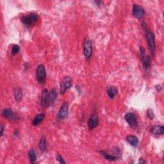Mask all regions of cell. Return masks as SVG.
<instances>
[{"label": "cell", "mask_w": 164, "mask_h": 164, "mask_svg": "<svg viewBox=\"0 0 164 164\" xmlns=\"http://www.w3.org/2000/svg\"><path fill=\"white\" fill-rule=\"evenodd\" d=\"M1 116L9 121H18L21 119L18 115L10 108H3L1 111Z\"/></svg>", "instance_id": "cell-4"}, {"label": "cell", "mask_w": 164, "mask_h": 164, "mask_svg": "<svg viewBox=\"0 0 164 164\" xmlns=\"http://www.w3.org/2000/svg\"><path fill=\"white\" fill-rule=\"evenodd\" d=\"M155 88H156V90L158 92H160L162 90V86L160 85H159V84H158V85H157L156 86H155Z\"/></svg>", "instance_id": "cell-27"}, {"label": "cell", "mask_w": 164, "mask_h": 164, "mask_svg": "<svg viewBox=\"0 0 164 164\" xmlns=\"http://www.w3.org/2000/svg\"><path fill=\"white\" fill-rule=\"evenodd\" d=\"M39 19V16L37 14L32 13L28 15L24 16L21 17V22L25 26H28V27H31L33 26L37 23Z\"/></svg>", "instance_id": "cell-3"}, {"label": "cell", "mask_w": 164, "mask_h": 164, "mask_svg": "<svg viewBox=\"0 0 164 164\" xmlns=\"http://www.w3.org/2000/svg\"><path fill=\"white\" fill-rule=\"evenodd\" d=\"M107 94L111 99L115 98V97L118 94V89L115 86H110L107 88Z\"/></svg>", "instance_id": "cell-15"}, {"label": "cell", "mask_w": 164, "mask_h": 164, "mask_svg": "<svg viewBox=\"0 0 164 164\" xmlns=\"http://www.w3.org/2000/svg\"><path fill=\"white\" fill-rule=\"evenodd\" d=\"M4 128H5V127H4V126L2 125H1V126H0V130H1V132H0V135H1V137L3 136V132H4Z\"/></svg>", "instance_id": "cell-28"}, {"label": "cell", "mask_w": 164, "mask_h": 164, "mask_svg": "<svg viewBox=\"0 0 164 164\" xmlns=\"http://www.w3.org/2000/svg\"><path fill=\"white\" fill-rule=\"evenodd\" d=\"M14 136L15 137H17L19 135V130H16V131H14Z\"/></svg>", "instance_id": "cell-30"}, {"label": "cell", "mask_w": 164, "mask_h": 164, "mask_svg": "<svg viewBox=\"0 0 164 164\" xmlns=\"http://www.w3.org/2000/svg\"><path fill=\"white\" fill-rule=\"evenodd\" d=\"M126 140L134 147L136 148L137 145L139 144V140L138 138L135 136V135H128L126 137Z\"/></svg>", "instance_id": "cell-17"}, {"label": "cell", "mask_w": 164, "mask_h": 164, "mask_svg": "<svg viewBox=\"0 0 164 164\" xmlns=\"http://www.w3.org/2000/svg\"><path fill=\"white\" fill-rule=\"evenodd\" d=\"M73 79L70 76H65L60 84V92L61 94H64L65 92L71 87Z\"/></svg>", "instance_id": "cell-6"}, {"label": "cell", "mask_w": 164, "mask_h": 164, "mask_svg": "<svg viewBox=\"0 0 164 164\" xmlns=\"http://www.w3.org/2000/svg\"><path fill=\"white\" fill-rule=\"evenodd\" d=\"M125 119L131 128H136L138 126V121L135 115L132 112H128L125 114Z\"/></svg>", "instance_id": "cell-10"}, {"label": "cell", "mask_w": 164, "mask_h": 164, "mask_svg": "<svg viewBox=\"0 0 164 164\" xmlns=\"http://www.w3.org/2000/svg\"><path fill=\"white\" fill-rule=\"evenodd\" d=\"M57 97V92L55 88H52L51 91L49 92L48 96V106H52L55 104Z\"/></svg>", "instance_id": "cell-12"}, {"label": "cell", "mask_w": 164, "mask_h": 164, "mask_svg": "<svg viewBox=\"0 0 164 164\" xmlns=\"http://www.w3.org/2000/svg\"><path fill=\"white\" fill-rule=\"evenodd\" d=\"M141 26H142V27L143 28V29H144V30H146L148 29V25H147V24H146V23H145V22L144 21H142Z\"/></svg>", "instance_id": "cell-26"}, {"label": "cell", "mask_w": 164, "mask_h": 164, "mask_svg": "<svg viewBox=\"0 0 164 164\" xmlns=\"http://www.w3.org/2000/svg\"><path fill=\"white\" fill-rule=\"evenodd\" d=\"M99 117L98 115H97V112H94L93 113L90 118L88 122V128L90 131L94 130L96 127L98 126L99 125Z\"/></svg>", "instance_id": "cell-9"}, {"label": "cell", "mask_w": 164, "mask_h": 164, "mask_svg": "<svg viewBox=\"0 0 164 164\" xmlns=\"http://www.w3.org/2000/svg\"><path fill=\"white\" fill-rule=\"evenodd\" d=\"M83 51L85 58L87 61H89L91 59L93 50H92V43L91 40L88 37L84 40L83 44Z\"/></svg>", "instance_id": "cell-2"}, {"label": "cell", "mask_w": 164, "mask_h": 164, "mask_svg": "<svg viewBox=\"0 0 164 164\" xmlns=\"http://www.w3.org/2000/svg\"><path fill=\"white\" fill-rule=\"evenodd\" d=\"M45 117L46 116L44 114H39L37 115V116H35V118L33 119V120L32 121V125L34 126H38L40 123H41L44 120Z\"/></svg>", "instance_id": "cell-16"}, {"label": "cell", "mask_w": 164, "mask_h": 164, "mask_svg": "<svg viewBox=\"0 0 164 164\" xmlns=\"http://www.w3.org/2000/svg\"><path fill=\"white\" fill-rule=\"evenodd\" d=\"M48 96L49 92L46 88L42 90L41 97V106L43 108L48 107Z\"/></svg>", "instance_id": "cell-11"}, {"label": "cell", "mask_w": 164, "mask_h": 164, "mask_svg": "<svg viewBox=\"0 0 164 164\" xmlns=\"http://www.w3.org/2000/svg\"><path fill=\"white\" fill-rule=\"evenodd\" d=\"M142 63L143 68L145 69L146 72L149 71L150 67H151V60L149 56H145L144 59H141Z\"/></svg>", "instance_id": "cell-18"}, {"label": "cell", "mask_w": 164, "mask_h": 164, "mask_svg": "<svg viewBox=\"0 0 164 164\" xmlns=\"http://www.w3.org/2000/svg\"><path fill=\"white\" fill-rule=\"evenodd\" d=\"M28 156L30 163L34 164L37 160V154L34 149L30 150L28 153Z\"/></svg>", "instance_id": "cell-20"}, {"label": "cell", "mask_w": 164, "mask_h": 164, "mask_svg": "<svg viewBox=\"0 0 164 164\" xmlns=\"http://www.w3.org/2000/svg\"><path fill=\"white\" fill-rule=\"evenodd\" d=\"M132 14L137 19H142L145 15V11L141 6L134 4L132 8Z\"/></svg>", "instance_id": "cell-8"}, {"label": "cell", "mask_w": 164, "mask_h": 164, "mask_svg": "<svg viewBox=\"0 0 164 164\" xmlns=\"http://www.w3.org/2000/svg\"><path fill=\"white\" fill-rule=\"evenodd\" d=\"M100 153L101 154L102 156L103 157V158L106 160L110 161V162H114L117 160V157L116 156H114V155H111L110 154H108L107 153H106L104 151H100Z\"/></svg>", "instance_id": "cell-21"}, {"label": "cell", "mask_w": 164, "mask_h": 164, "mask_svg": "<svg viewBox=\"0 0 164 164\" xmlns=\"http://www.w3.org/2000/svg\"><path fill=\"white\" fill-rule=\"evenodd\" d=\"M39 148L42 153H46L47 151V141L45 136H42L39 143Z\"/></svg>", "instance_id": "cell-13"}, {"label": "cell", "mask_w": 164, "mask_h": 164, "mask_svg": "<svg viewBox=\"0 0 164 164\" xmlns=\"http://www.w3.org/2000/svg\"><path fill=\"white\" fill-rule=\"evenodd\" d=\"M150 132L155 135H161L164 134V127L160 125L153 126L150 130Z\"/></svg>", "instance_id": "cell-14"}, {"label": "cell", "mask_w": 164, "mask_h": 164, "mask_svg": "<svg viewBox=\"0 0 164 164\" xmlns=\"http://www.w3.org/2000/svg\"><path fill=\"white\" fill-rule=\"evenodd\" d=\"M69 114V105L67 102H64V103L62 105L60 108L59 110L58 115H57V119L58 121H61L64 120L68 116Z\"/></svg>", "instance_id": "cell-7"}, {"label": "cell", "mask_w": 164, "mask_h": 164, "mask_svg": "<svg viewBox=\"0 0 164 164\" xmlns=\"http://www.w3.org/2000/svg\"><path fill=\"white\" fill-rule=\"evenodd\" d=\"M36 78L37 82L41 85L45 83L46 78V68L43 64H39L36 69Z\"/></svg>", "instance_id": "cell-5"}, {"label": "cell", "mask_w": 164, "mask_h": 164, "mask_svg": "<svg viewBox=\"0 0 164 164\" xmlns=\"http://www.w3.org/2000/svg\"><path fill=\"white\" fill-rule=\"evenodd\" d=\"M145 37L147 40V44L150 50V53L151 56H154V54L156 51V42H155V37L154 33L147 29L145 30Z\"/></svg>", "instance_id": "cell-1"}, {"label": "cell", "mask_w": 164, "mask_h": 164, "mask_svg": "<svg viewBox=\"0 0 164 164\" xmlns=\"http://www.w3.org/2000/svg\"><path fill=\"white\" fill-rule=\"evenodd\" d=\"M56 159V160L60 163H62V164H65L66 163V162L64 160V159L62 157V156H60L59 154H57Z\"/></svg>", "instance_id": "cell-25"}, {"label": "cell", "mask_w": 164, "mask_h": 164, "mask_svg": "<svg viewBox=\"0 0 164 164\" xmlns=\"http://www.w3.org/2000/svg\"><path fill=\"white\" fill-rule=\"evenodd\" d=\"M139 52H140V59H144V57L146 56V55H145V48H144L142 46H140V48H139Z\"/></svg>", "instance_id": "cell-23"}, {"label": "cell", "mask_w": 164, "mask_h": 164, "mask_svg": "<svg viewBox=\"0 0 164 164\" xmlns=\"http://www.w3.org/2000/svg\"><path fill=\"white\" fill-rule=\"evenodd\" d=\"M23 91H22L21 88H17L15 89L14 91V98L17 103H19V102L22 100L23 98Z\"/></svg>", "instance_id": "cell-19"}, {"label": "cell", "mask_w": 164, "mask_h": 164, "mask_svg": "<svg viewBox=\"0 0 164 164\" xmlns=\"http://www.w3.org/2000/svg\"><path fill=\"white\" fill-rule=\"evenodd\" d=\"M147 116L148 117L151 119V120H153V119H154V114H153V110L149 108L148 110H147Z\"/></svg>", "instance_id": "cell-24"}, {"label": "cell", "mask_w": 164, "mask_h": 164, "mask_svg": "<svg viewBox=\"0 0 164 164\" xmlns=\"http://www.w3.org/2000/svg\"><path fill=\"white\" fill-rule=\"evenodd\" d=\"M95 3L97 4V5H98V6H99V3H101V1H95Z\"/></svg>", "instance_id": "cell-31"}, {"label": "cell", "mask_w": 164, "mask_h": 164, "mask_svg": "<svg viewBox=\"0 0 164 164\" xmlns=\"http://www.w3.org/2000/svg\"><path fill=\"white\" fill-rule=\"evenodd\" d=\"M139 163H146V161L144 159L140 158V160H139Z\"/></svg>", "instance_id": "cell-29"}, {"label": "cell", "mask_w": 164, "mask_h": 164, "mask_svg": "<svg viewBox=\"0 0 164 164\" xmlns=\"http://www.w3.org/2000/svg\"><path fill=\"white\" fill-rule=\"evenodd\" d=\"M21 50V47L19 45L17 44H14L13 45L11 49V54L12 56H15L16 55L17 53H19Z\"/></svg>", "instance_id": "cell-22"}]
</instances>
